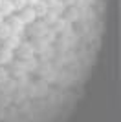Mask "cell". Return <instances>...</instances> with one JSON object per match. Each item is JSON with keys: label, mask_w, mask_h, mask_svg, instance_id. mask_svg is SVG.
<instances>
[{"label": "cell", "mask_w": 121, "mask_h": 122, "mask_svg": "<svg viewBox=\"0 0 121 122\" xmlns=\"http://www.w3.org/2000/svg\"><path fill=\"white\" fill-rule=\"evenodd\" d=\"M9 73H7V69H4V67H0V84H4V82H7V78H9Z\"/></svg>", "instance_id": "52a82bcc"}, {"label": "cell", "mask_w": 121, "mask_h": 122, "mask_svg": "<svg viewBox=\"0 0 121 122\" xmlns=\"http://www.w3.org/2000/svg\"><path fill=\"white\" fill-rule=\"evenodd\" d=\"M9 35H13V33H11V27H9V24L2 22V24H0V38H7Z\"/></svg>", "instance_id": "8992f818"}, {"label": "cell", "mask_w": 121, "mask_h": 122, "mask_svg": "<svg viewBox=\"0 0 121 122\" xmlns=\"http://www.w3.org/2000/svg\"><path fill=\"white\" fill-rule=\"evenodd\" d=\"M15 11V5H13V2L11 0H2V5H0V13L4 16H7V15H11Z\"/></svg>", "instance_id": "7a4b0ae2"}, {"label": "cell", "mask_w": 121, "mask_h": 122, "mask_svg": "<svg viewBox=\"0 0 121 122\" xmlns=\"http://www.w3.org/2000/svg\"><path fill=\"white\" fill-rule=\"evenodd\" d=\"M35 16H37L35 7H28V9L24 7L22 15H20V20H22V24H31V22L35 20Z\"/></svg>", "instance_id": "6da1fadb"}, {"label": "cell", "mask_w": 121, "mask_h": 122, "mask_svg": "<svg viewBox=\"0 0 121 122\" xmlns=\"http://www.w3.org/2000/svg\"><path fill=\"white\" fill-rule=\"evenodd\" d=\"M20 46V36L18 35H9L7 38H6V47L7 49H13V47Z\"/></svg>", "instance_id": "277c9868"}, {"label": "cell", "mask_w": 121, "mask_h": 122, "mask_svg": "<svg viewBox=\"0 0 121 122\" xmlns=\"http://www.w3.org/2000/svg\"><path fill=\"white\" fill-rule=\"evenodd\" d=\"M0 5H2V0H0Z\"/></svg>", "instance_id": "30bf717a"}, {"label": "cell", "mask_w": 121, "mask_h": 122, "mask_svg": "<svg viewBox=\"0 0 121 122\" xmlns=\"http://www.w3.org/2000/svg\"><path fill=\"white\" fill-rule=\"evenodd\" d=\"M2 22H4V15H2V13H0V24H2Z\"/></svg>", "instance_id": "9c48e42d"}, {"label": "cell", "mask_w": 121, "mask_h": 122, "mask_svg": "<svg viewBox=\"0 0 121 122\" xmlns=\"http://www.w3.org/2000/svg\"><path fill=\"white\" fill-rule=\"evenodd\" d=\"M13 2H15V7H20V9H24V5H26V2H28V0H13Z\"/></svg>", "instance_id": "ba28073f"}, {"label": "cell", "mask_w": 121, "mask_h": 122, "mask_svg": "<svg viewBox=\"0 0 121 122\" xmlns=\"http://www.w3.org/2000/svg\"><path fill=\"white\" fill-rule=\"evenodd\" d=\"M11 60H13V51L4 47L0 51V64H6V62H11Z\"/></svg>", "instance_id": "5b68a950"}, {"label": "cell", "mask_w": 121, "mask_h": 122, "mask_svg": "<svg viewBox=\"0 0 121 122\" xmlns=\"http://www.w3.org/2000/svg\"><path fill=\"white\" fill-rule=\"evenodd\" d=\"M9 27H11V33H13V35H18L20 31H22V27H24V24H22L20 18H11Z\"/></svg>", "instance_id": "3957f363"}]
</instances>
